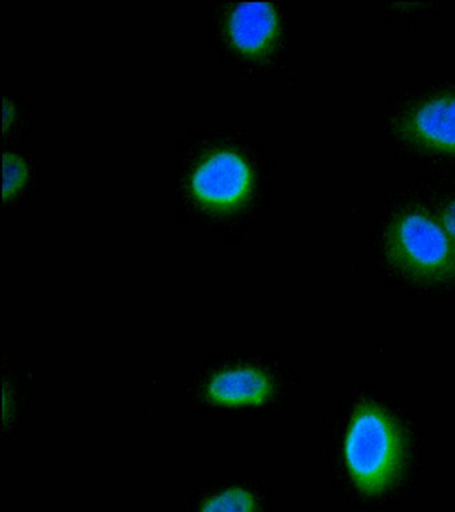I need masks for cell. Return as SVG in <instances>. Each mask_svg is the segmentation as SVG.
I'll use <instances>...</instances> for the list:
<instances>
[{
	"mask_svg": "<svg viewBox=\"0 0 455 512\" xmlns=\"http://www.w3.org/2000/svg\"><path fill=\"white\" fill-rule=\"evenodd\" d=\"M385 254L393 270L413 284L429 287L455 282V242L422 212H405L391 222Z\"/></svg>",
	"mask_w": 455,
	"mask_h": 512,
	"instance_id": "2",
	"label": "cell"
},
{
	"mask_svg": "<svg viewBox=\"0 0 455 512\" xmlns=\"http://www.w3.org/2000/svg\"><path fill=\"white\" fill-rule=\"evenodd\" d=\"M3 164H5V198H9L10 195L15 194L25 183L27 170L25 163L18 156L6 154L3 158Z\"/></svg>",
	"mask_w": 455,
	"mask_h": 512,
	"instance_id": "8",
	"label": "cell"
},
{
	"mask_svg": "<svg viewBox=\"0 0 455 512\" xmlns=\"http://www.w3.org/2000/svg\"><path fill=\"white\" fill-rule=\"evenodd\" d=\"M278 19L270 3H239L231 11V42L245 54L257 55L269 50L277 36Z\"/></svg>",
	"mask_w": 455,
	"mask_h": 512,
	"instance_id": "5",
	"label": "cell"
},
{
	"mask_svg": "<svg viewBox=\"0 0 455 512\" xmlns=\"http://www.w3.org/2000/svg\"><path fill=\"white\" fill-rule=\"evenodd\" d=\"M270 380L255 368H238L222 372L211 379L209 396L221 404H258L270 395Z\"/></svg>",
	"mask_w": 455,
	"mask_h": 512,
	"instance_id": "6",
	"label": "cell"
},
{
	"mask_svg": "<svg viewBox=\"0 0 455 512\" xmlns=\"http://www.w3.org/2000/svg\"><path fill=\"white\" fill-rule=\"evenodd\" d=\"M191 186L199 202L214 208H229L250 194L251 171L241 156L219 151L195 170Z\"/></svg>",
	"mask_w": 455,
	"mask_h": 512,
	"instance_id": "3",
	"label": "cell"
},
{
	"mask_svg": "<svg viewBox=\"0 0 455 512\" xmlns=\"http://www.w3.org/2000/svg\"><path fill=\"white\" fill-rule=\"evenodd\" d=\"M401 132L423 150L455 155V94L422 100L403 116Z\"/></svg>",
	"mask_w": 455,
	"mask_h": 512,
	"instance_id": "4",
	"label": "cell"
},
{
	"mask_svg": "<svg viewBox=\"0 0 455 512\" xmlns=\"http://www.w3.org/2000/svg\"><path fill=\"white\" fill-rule=\"evenodd\" d=\"M343 454L355 487L369 496L383 495L401 478L405 436L385 408L362 403L351 416Z\"/></svg>",
	"mask_w": 455,
	"mask_h": 512,
	"instance_id": "1",
	"label": "cell"
},
{
	"mask_svg": "<svg viewBox=\"0 0 455 512\" xmlns=\"http://www.w3.org/2000/svg\"><path fill=\"white\" fill-rule=\"evenodd\" d=\"M443 228L455 242V199L451 200L442 212Z\"/></svg>",
	"mask_w": 455,
	"mask_h": 512,
	"instance_id": "9",
	"label": "cell"
},
{
	"mask_svg": "<svg viewBox=\"0 0 455 512\" xmlns=\"http://www.w3.org/2000/svg\"><path fill=\"white\" fill-rule=\"evenodd\" d=\"M257 500L242 488H230L207 500L201 512H254Z\"/></svg>",
	"mask_w": 455,
	"mask_h": 512,
	"instance_id": "7",
	"label": "cell"
}]
</instances>
